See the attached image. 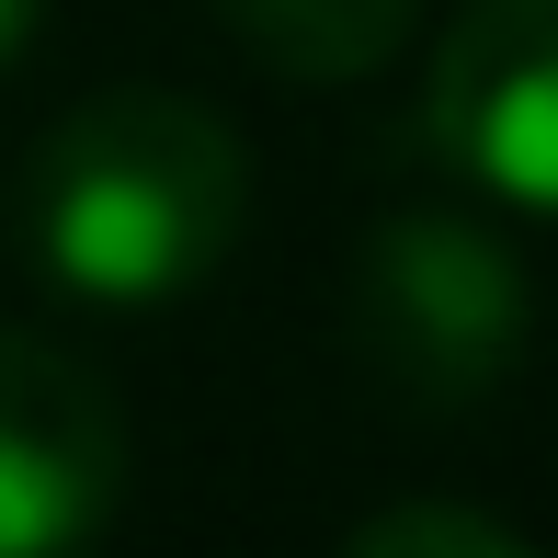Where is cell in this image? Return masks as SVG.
<instances>
[{"label": "cell", "instance_id": "obj_6", "mask_svg": "<svg viewBox=\"0 0 558 558\" xmlns=\"http://www.w3.org/2000/svg\"><path fill=\"white\" fill-rule=\"evenodd\" d=\"M342 558H536L501 513H478V501H399V513L353 524Z\"/></svg>", "mask_w": 558, "mask_h": 558}, {"label": "cell", "instance_id": "obj_5", "mask_svg": "<svg viewBox=\"0 0 558 558\" xmlns=\"http://www.w3.org/2000/svg\"><path fill=\"white\" fill-rule=\"evenodd\" d=\"M217 23L274 81H365L422 35V0H217Z\"/></svg>", "mask_w": 558, "mask_h": 558}, {"label": "cell", "instance_id": "obj_4", "mask_svg": "<svg viewBox=\"0 0 558 558\" xmlns=\"http://www.w3.org/2000/svg\"><path fill=\"white\" fill-rule=\"evenodd\" d=\"M422 125L468 194L558 217V0H468L434 35Z\"/></svg>", "mask_w": 558, "mask_h": 558}, {"label": "cell", "instance_id": "obj_1", "mask_svg": "<svg viewBox=\"0 0 558 558\" xmlns=\"http://www.w3.org/2000/svg\"><path fill=\"white\" fill-rule=\"evenodd\" d=\"M251 148L194 92H92L23 148L12 240L81 308H171L240 251Z\"/></svg>", "mask_w": 558, "mask_h": 558}, {"label": "cell", "instance_id": "obj_2", "mask_svg": "<svg viewBox=\"0 0 558 558\" xmlns=\"http://www.w3.org/2000/svg\"><path fill=\"white\" fill-rule=\"evenodd\" d=\"M353 353L365 376L422 422H456L478 399L513 388L524 342H536V274L468 206H399L353 240Z\"/></svg>", "mask_w": 558, "mask_h": 558}, {"label": "cell", "instance_id": "obj_3", "mask_svg": "<svg viewBox=\"0 0 558 558\" xmlns=\"http://www.w3.org/2000/svg\"><path fill=\"white\" fill-rule=\"evenodd\" d=\"M125 501V411L69 342L0 319V558H92Z\"/></svg>", "mask_w": 558, "mask_h": 558}, {"label": "cell", "instance_id": "obj_7", "mask_svg": "<svg viewBox=\"0 0 558 558\" xmlns=\"http://www.w3.org/2000/svg\"><path fill=\"white\" fill-rule=\"evenodd\" d=\"M35 23H46V0H0V69H23V46H35Z\"/></svg>", "mask_w": 558, "mask_h": 558}]
</instances>
